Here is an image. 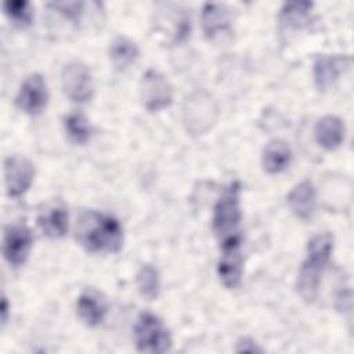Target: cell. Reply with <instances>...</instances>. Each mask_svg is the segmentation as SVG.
Wrapping results in <instances>:
<instances>
[{
  "label": "cell",
  "mask_w": 354,
  "mask_h": 354,
  "mask_svg": "<svg viewBox=\"0 0 354 354\" xmlns=\"http://www.w3.org/2000/svg\"><path fill=\"white\" fill-rule=\"evenodd\" d=\"M75 238L90 253H116L123 243V228L108 213L86 210L76 221Z\"/></svg>",
  "instance_id": "obj_1"
},
{
  "label": "cell",
  "mask_w": 354,
  "mask_h": 354,
  "mask_svg": "<svg viewBox=\"0 0 354 354\" xmlns=\"http://www.w3.org/2000/svg\"><path fill=\"white\" fill-rule=\"evenodd\" d=\"M333 235L322 232L314 235L307 243L306 259L297 272L296 289L306 303L315 301L322 274L333 252Z\"/></svg>",
  "instance_id": "obj_2"
},
{
  "label": "cell",
  "mask_w": 354,
  "mask_h": 354,
  "mask_svg": "<svg viewBox=\"0 0 354 354\" xmlns=\"http://www.w3.org/2000/svg\"><path fill=\"white\" fill-rule=\"evenodd\" d=\"M241 184L232 181L224 188L213 209L212 230L220 245L241 241Z\"/></svg>",
  "instance_id": "obj_3"
},
{
  "label": "cell",
  "mask_w": 354,
  "mask_h": 354,
  "mask_svg": "<svg viewBox=\"0 0 354 354\" xmlns=\"http://www.w3.org/2000/svg\"><path fill=\"white\" fill-rule=\"evenodd\" d=\"M136 347L141 353L162 354L171 348L173 340L170 330L163 321L151 314L142 313L134 325Z\"/></svg>",
  "instance_id": "obj_4"
},
{
  "label": "cell",
  "mask_w": 354,
  "mask_h": 354,
  "mask_svg": "<svg viewBox=\"0 0 354 354\" xmlns=\"http://www.w3.org/2000/svg\"><path fill=\"white\" fill-rule=\"evenodd\" d=\"M61 84L66 97L76 104H84L93 98L94 80L90 68L77 59L64 65Z\"/></svg>",
  "instance_id": "obj_5"
},
{
  "label": "cell",
  "mask_w": 354,
  "mask_h": 354,
  "mask_svg": "<svg viewBox=\"0 0 354 354\" xmlns=\"http://www.w3.org/2000/svg\"><path fill=\"white\" fill-rule=\"evenodd\" d=\"M140 98L147 111H162L173 102V86L163 73L148 69L142 73L140 82Z\"/></svg>",
  "instance_id": "obj_6"
},
{
  "label": "cell",
  "mask_w": 354,
  "mask_h": 354,
  "mask_svg": "<svg viewBox=\"0 0 354 354\" xmlns=\"http://www.w3.org/2000/svg\"><path fill=\"white\" fill-rule=\"evenodd\" d=\"M3 176L7 195L18 198L30 188L35 178V167L28 158L10 155L4 159Z\"/></svg>",
  "instance_id": "obj_7"
},
{
  "label": "cell",
  "mask_w": 354,
  "mask_h": 354,
  "mask_svg": "<svg viewBox=\"0 0 354 354\" xmlns=\"http://www.w3.org/2000/svg\"><path fill=\"white\" fill-rule=\"evenodd\" d=\"M33 235L30 230L22 224L7 225L3 232L1 252L6 261L12 267L22 266L30 253Z\"/></svg>",
  "instance_id": "obj_8"
},
{
  "label": "cell",
  "mask_w": 354,
  "mask_h": 354,
  "mask_svg": "<svg viewBox=\"0 0 354 354\" xmlns=\"http://www.w3.org/2000/svg\"><path fill=\"white\" fill-rule=\"evenodd\" d=\"M48 88L40 73L29 75L18 88L15 105L28 115H39L47 105Z\"/></svg>",
  "instance_id": "obj_9"
},
{
  "label": "cell",
  "mask_w": 354,
  "mask_h": 354,
  "mask_svg": "<svg viewBox=\"0 0 354 354\" xmlns=\"http://www.w3.org/2000/svg\"><path fill=\"white\" fill-rule=\"evenodd\" d=\"M221 254L217 264V272L220 281L227 289H236L242 281L243 256L241 249V241L220 245Z\"/></svg>",
  "instance_id": "obj_10"
},
{
  "label": "cell",
  "mask_w": 354,
  "mask_h": 354,
  "mask_svg": "<svg viewBox=\"0 0 354 354\" xmlns=\"http://www.w3.org/2000/svg\"><path fill=\"white\" fill-rule=\"evenodd\" d=\"M351 58L346 55L321 54L314 61V82L318 90H329L339 76L350 66Z\"/></svg>",
  "instance_id": "obj_11"
},
{
  "label": "cell",
  "mask_w": 354,
  "mask_h": 354,
  "mask_svg": "<svg viewBox=\"0 0 354 354\" xmlns=\"http://www.w3.org/2000/svg\"><path fill=\"white\" fill-rule=\"evenodd\" d=\"M286 202L292 213L307 221L313 217L317 206V194L313 183L310 180H303L297 183L286 196Z\"/></svg>",
  "instance_id": "obj_12"
},
{
  "label": "cell",
  "mask_w": 354,
  "mask_h": 354,
  "mask_svg": "<svg viewBox=\"0 0 354 354\" xmlns=\"http://www.w3.org/2000/svg\"><path fill=\"white\" fill-rule=\"evenodd\" d=\"M106 311H108V307L105 300L94 289H86L77 297L76 313L80 321L90 328H95L101 325L106 317Z\"/></svg>",
  "instance_id": "obj_13"
},
{
  "label": "cell",
  "mask_w": 354,
  "mask_h": 354,
  "mask_svg": "<svg viewBox=\"0 0 354 354\" xmlns=\"http://www.w3.org/2000/svg\"><path fill=\"white\" fill-rule=\"evenodd\" d=\"M201 19L206 37L212 40L231 30V12L224 4L205 3Z\"/></svg>",
  "instance_id": "obj_14"
},
{
  "label": "cell",
  "mask_w": 354,
  "mask_h": 354,
  "mask_svg": "<svg viewBox=\"0 0 354 354\" xmlns=\"http://www.w3.org/2000/svg\"><path fill=\"white\" fill-rule=\"evenodd\" d=\"M344 123L335 115L322 116L314 127V137L319 147L326 151L339 148L344 140Z\"/></svg>",
  "instance_id": "obj_15"
},
{
  "label": "cell",
  "mask_w": 354,
  "mask_h": 354,
  "mask_svg": "<svg viewBox=\"0 0 354 354\" xmlns=\"http://www.w3.org/2000/svg\"><path fill=\"white\" fill-rule=\"evenodd\" d=\"M37 225L48 238H62L68 232L69 216L62 203H54L47 206L37 216Z\"/></svg>",
  "instance_id": "obj_16"
},
{
  "label": "cell",
  "mask_w": 354,
  "mask_h": 354,
  "mask_svg": "<svg viewBox=\"0 0 354 354\" xmlns=\"http://www.w3.org/2000/svg\"><path fill=\"white\" fill-rule=\"evenodd\" d=\"M292 159V151L286 141L275 138L271 140L263 151L261 165L268 174H278L283 171Z\"/></svg>",
  "instance_id": "obj_17"
},
{
  "label": "cell",
  "mask_w": 354,
  "mask_h": 354,
  "mask_svg": "<svg viewBox=\"0 0 354 354\" xmlns=\"http://www.w3.org/2000/svg\"><path fill=\"white\" fill-rule=\"evenodd\" d=\"M138 55L140 50L137 44L124 36L116 37L109 47L111 62L118 71L127 69L131 64L137 61Z\"/></svg>",
  "instance_id": "obj_18"
},
{
  "label": "cell",
  "mask_w": 354,
  "mask_h": 354,
  "mask_svg": "<svg viewBox=\"0 0 354 354\" xmlns=\"http://www.w3.org/2000/svg\"><path fill=\"white\" fill-rule=\"evenodd\" d=\"M311 8L313 3L310 1L285 3L279 12V22L285 28L300 29L307 25Z\"/></svg>",
  "instance_id": "obj_19"
},
{
  "label": "cell",
  "mask_w": 354,
  "mask_h": 354,
  "mask_svg": "<svg viewBox=\"0 0 354 354\" xmlns=\"http://www.w3.org/2000/svg\"><path fill=\"white\" fill-rule=\"evenodd\" d=\"M64 129H65L69 140L73 141L75 144H80V145L88 142L91 138V134H93L90 122L87 120V118L83 113H79V112L68 113L64 118Z\"/></svg>",
  "instance_id": "obj_20"
},
{
  "label": "cell",
  "mask_w": 354,
  "mask_h": 354,
  "mask_svg": "<svg viewBox=\"0 0 354 354\" xmlns=\"http://www.w3.org/2000/svg\"><path fill=\"white\" fill-rule=\"evenodd\" d=\"M136 283L141 296L148 300H155L160 292L159 274L151 264H142L136 275Z\"/></svg>",
  "instance_id": "obj_21"
},
{
  "label": "cell",
  "mask_w": 354,
  "mask_h": 354,
  "mask_svg": "<svg viewBox=\"0 0 354 354\" xmlns=\"http://www.w3.org/2000/svg\"><path fill=\"white\" fill-rule=\"evenodd\" d=\"M3 10L10 21L17 26H28L33 19L32 4L26 0H8L3 3Z\"/></svg>",
  "instance_id": "obj_22"
},
{
  "label": "cell",
  "mask_w": 354,
  "mask_h": 354,
  "mask_svg": "<svg viewBox=\"0 0 354 354\" xmlns=\"http://www.w3.org/2000/svg\"><path fill=\"white\" fill-rule=\"evenodd\" d=\"M50 7L59 11L64 17H66L71 21H79L82 12H83V3L80 1H59V3H51Z\"/></svg>",
  "instance_id": "obj_23"
},
{
  "label": "cell",
  "mask_w": 354,
  "mask_h": 354,
  "mask_svg": "<svg viewBox=\"0 0 354 354\" xmlns=\"http://www.w3.org/2000/svg\"><path fill=\"white\" fill-rule=\"evenodd\" d=\"M236 353H261L263 348L259 347V344L250 339V337H241L236 342V347H235Z\"/></svg>",
  "instance_id": "obj_24"
},
{
  "label": "cell",
  "mask_w": 354,
  "mask_h": 354,
  "mask_svg": "<svg viewBox=\"0 0 354 354\" xmlns=\"http://www.w3.org/2000/svg\"><path fill=\"white\" fill-rule=\"evenodd\" d=\"M8 308H10V306H8V300H7V297L3 295V297H1V306H0V314H1L0 319H1V326H4V325L7 324V319H8Z\"/></svg>",
  "instance_id": "obj_25"
}]
</instances>
